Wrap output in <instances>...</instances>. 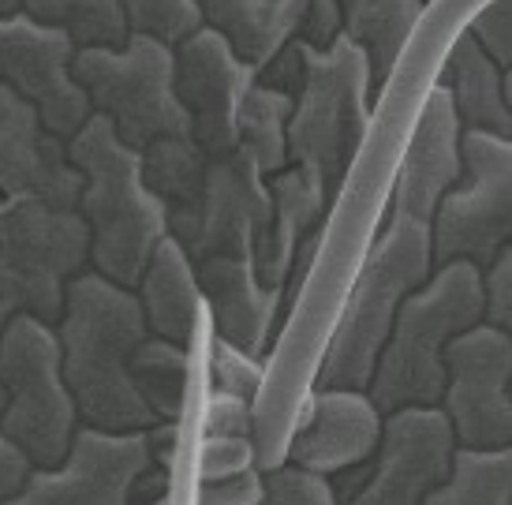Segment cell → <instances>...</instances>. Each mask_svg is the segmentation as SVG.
<instances>
[{
	"label": "cell",
	"mask_w": 512,
	"mask_h": 505,
	"mask_svg": "<svg viewBox=\"0 0 512 505\" xmlns=\"http://www.w3.org/2000/svg\"><path fill=\"white\" fill-rule=\"evenodd\" d=\"M19 12L30 15L42 27L68 34L75 49L124 45V38H128L120 0H19Z\"/></svg>",
	"instance_id": "83f0119b"
},
{
	"label": "cell",
	"mask_w": 512,
	"mask_h": 505,
	"mask_svg": "<svg viewBox=\"0 0 512 505\" xmlns=\"http://www.w3.org/2000/svg\"><path fill=\"white\" fill-rule=\"evenodd\" d=\"M441 408L460 449L512 446V337L475 322L445 345Z\"/></svg>",
	"instance_id": "8fae6325"
},
{
	"label": "cell",
	"mask_w": 512,
	"mask_h": 505,
	"mask_svg": "<svg viewBox=\"0 0 512 505\" xmlns=\"http://www.w3.org/2000/svg\"><path fill=\"white\" fill-rule=\"evenodd\" d=\"M460 120L449 101V90L430 83L423 105L412 120V135L393 173V210L419 221H434L441 199L464 180L460 158Z\"/></svg>",
	"instance_id": "e0dca14e"
},
{
	"label": "cell",
	"mask_w": 512,
	"mask_h": 505,
	"mask_svg": "<svg viewBox=\"0 0 512 505\" xmlns=\"http://www.w3.org/2000/svg\"><path fill=\"white\" fill-rule=\"evenodd\" d=\"M262 382H266V367L258 356L214 337V345H210V390H225L236 393V397H247V401H258Z\"/></svg>",
	"instance_id": "4dcf8cb0"
},
{
	"label": "cell",
	"mask_w": 512,
	"mask_h": 505,
	"mask_svg": "<svg viewBox=\"0 0 512 505\" xmlns=\"http://www.w3.org/2000/svg\"><path fill=\"white\" fill-rule=\"evenodd\" d=\"M90 266V229L79 210L0 199V330L15 315L57 326L64 289Z\"/></svg>",
	"instance_id": "8992f818"
},
{
	"label": "cell",
	"mask_w": 512,
	"mask_h": 505,
	"mask_svg": "<svg viewBox=\"0 0 512 505\" xmlns=\"http://www.w3.org/2000/svg\"><path fill=\"white\" fill-rule=\"evenodd\" d=\"M68 158L79 173L75 210L90 229V270L124 289H135L154 247L169 236L165 210L139 173V150L116 139L98 113L68 139Z\"/></svg>",
	"instance_id": "7a4b0ae2"
},
{
	"label": "cell",
	"mask_w": 512,
	"mask_h": 505,
	"mask_svg": "<svg viewBox=\"0 0 512 505\" xmlns=\"http://www.w3.org/2000/svg\"><path fill=\"white\" fill-rule=\"evenodd\" d=\"M434 270L430 221L389 214L382 236L370 244L356 270V281L341 303L329 345L322 352L314 390H367L385 337L393 330L397 307Z\"/></svg>",
	"instance_id": "3957f363"
},
{
	"label": "cell",
	"mask_w": 512,
	"mask_h": 505,
	"mask_svg": "<svg viewBox=\"0 0 512 505\" xmlns=\"http://www.w3.org/2000/svg\"><path fill=\"white\" fill-rule=\"evenodd\" d=\"M128 34H146L165 45H180L202 27L195 0H120Z\"/></svg>",
	"instance_id": "f1b7e54d"
},
{
	"label": "cell",
	"mask_w": 512,
	"mask_h": 505,
	"mask_svg": "<svg viewBox=\"0 0 512 505\" xmlns=\"http://www.w3.org/2000/svg\"><path fill=\"white\" fill-rule=\"evenodd\" d=\"M483 289H486V322L498 326L512 337V247H501L498 259L483 270Z\"/></svg>",
	"instance_id": "d590c367"
},
{
	"label": "cell",
	"mask_w": 512,
	"mask_h": 505,
	"mask_svg": "<svg viewBox=\"0 0 512 505\" xmlns=\"http://www.w3.org/2000/svg\"><path fill=\"white\" fill-rule=\"evenodd\" d=\"M486 315L483 270L468 259L434 266L415 292L397 307L393 330L385 337L367 397L378 412L408 404H438L445 390V345L471 330Z\"/></svg>",
	"instance_id": "277c9868"
},
{
	"label": "cell",
	"mask_w": 512,
	"mask_h": 505,
	"mask_svg": "<svg viewBox=\"0 0 512 505\" xmlns=\"http://www.w3.org/2000/svg\"><path fill=\"white\" fill-rule=\"evenodd\" d=\"M460 158L464 180L441 199L430 221L434 266L468 259L490 270L501 247H512V139L464 131Z\"/></svg>",
	"instance_id": "9c48e42d"
},
{
	"label": "cell",
	"mask_w": 512,
	"mask_h": 505,
	"mask_svg": "<svg viewBox=\"0 0 512 505\" xmlns=\"http://www.w3.org/2000/svg\"><path fill=\"white\" fill-rule=\"evenodd\" d=\"M79 184L68 139L45 128L30 101L0 87V199H34L75 210Z\"/></svg>",
	"instance_id": "2e32d148"
},
{
	"label": "cell",
	"mask_w": 512,
	"mask_h": 505,
	"mask_svg": "<svg viewBox=\"0 0 512 505\" xmlns=\"http://www.w3.org/2000/svg\"><path fill=\"white\" fill-rule=\"evenodd\" d=\"M255 83V68L243 64L210 27L172 45V90L184 105L191 139L210 154L236 150V116L243 94Z\"/></svg>",
	"instance_id": "5bb4252c"
},
{
	"label": "cell",
	"mask_w": 512,
	"mask_h": 505,
	"mask_svg": "<svg viewBox=\"0 0 512 505\" xmlns=\"http://www.w3.org/2000/svg\"><path fill=\"white\" fill-rule=\"evenodd\" d=\"M270 214L273 199L262 169L243 150H232L210 158L199 214L176 244L191 262L210 255H251L262 232L270 229Z\"/></svg>",
	"instance_id": "9a60e30c"
},
{
	"label": "cell",
	"mask_w": 512,
	"mask_h": 505,
	"mask_svg": "<svg viewBox=\"0 0 512 505\" xmlns=\"http://www.w3.org/2000/svg\"><path fill=\"white\" fill-rule=\"evenodd\" d=\"M258 505H341L329 476H318L311 468L292 461H277L262 468V498Z\"/></svg>",
	"instance_id": "f546056e"
},
{
	"label": "cell",
	"mask_w": 512,
	"mask_h": 505,
	"mask_svg": "<svg viewBox=\"0 0 512 505\" xmlns=\"http://www.w3.org/2000/svg\"><path fill=\"white\" fill-rule=\"evenodd\" d=\"M423 15V0H341V34L367 57L374 94L397 75Z\"/></svg>",
	"instance_id": "603a6c76"
},
{
	"label": "cell",
	"mask_w": 512,
	"mask_h": 505,
	"mask_svg": "<svg viewBox=\"0 0 512 505\" xmlns=\"http://www.w3.org/2000/svg\"><path fill=\"white\" fill-rule=\"evenodd\" d=\"M72 75L90 101V113L105 116L116 139L131 150L191 135L184 105L172 90V45L128 34L124 45L75 49Z\"/></svg>",
	"instance_id": "52a82bcc"
},
{
	"label": "cell",
	"mask_w": 512,
	"mask_h": 505,
	"mask_svg": "<svg viewBox=\"0 0 512 505\" xmlns=\"http://www.w3.org/2000/svg\"><path fill=\"white\" fill-rule=\"evenodd\" d=\"M382 434V412L367 390H311L288 442V457L318 476H341L370 461Z\"/></svg>",
	"instance_id": "ac0fdd59"
},
{
	"label": "cell",
	"mask_w": 512,
	"mask_h": 505,
	"mask_svg": "<svg viewBox=\"0 0 512 505\" xmlns=\"http://www.w3.org/2000/svg\"><path fill=\"white\" fill-rule=\"evenodd\" d=\"M0 408H4V390H0Z\"/></svg>",
	"instance_id": "60d3db41"
},
{
	"label": "cell",
	"mask_w": 512,
	"mask_h": 505,
	"mask_svg": "<svg viewBox=\"0 0 512 505\" xmlns=\"http://www.w3.org/2000/svg\"><path fill=\"white\" fill-rule=\"evenodd\" d=\"M251 434H255V401L210 390L202 408V438H251Z\"/></svg>",
	"instance_id": "d6a6232c"
},
{
	"label": "cell",
	"mask_w": 512,
	"mask_h": 505,
	"mask_svg": "<svg viewBox=\"0 0 512 505\" xmlns=\"http://www.w3.org/2000/svg\"><path fill=\"white\" fill-rule=\"evenodd\" d=\"M206 169H210V154L191 135L157 139L146 150H139L143 184L161 202L172 240H180L187 232V225L195 221V214H199L202 188H206Z\"/></svg>",
	"instance_id": "cb8c5ba5"
},
{
	"label": "cell",
	"mask_w": 512,
	"mask_h": 505,
	"mask_svg": "<svg viewBox=\"0 0 512 505\" xmlns=\"http://www.w3.org/2000/svg\"><path fill=\"white\" fill-rule=\"evenodd\" d=\"M505 94H509V105H512V72H505Z\"/></svg>",
	"instance_id": "f35d334b"
},
{
	"label": "cell",
	"mask_w": 512,
	"mask_h": 505,
	"mask_svg": "<svg viewBox=\"0 0 512 505\" xmlns=\"http://www.w3.org/2000/svg\"><path fill=\"white\" fill-rule=\"evenodd\" d=\"M262 498V468H243L236 476L195 483V505H258Z\"/></svg>",
	"instance_id": "e575fe53"
},
{
	"label": "cell",
	"mask_w": 512,
	"mask_h": 505,
	"mask_svg": "<svg viewBox=\"0 0 512 505\" xmlns=\"http://www.w3.org/2000/svg\"><path fill=\"white\" fill-rule=\"evenodd\" d=\"M423 4H427V0H423Z\"/></svg>",
	"instance_id": "b9f144b4"
},
{
	"label": "cell",
	"mask_w": 512,
	"mask_h": 505,
	"mask_svg": "<svg viewBox=\"0 0 512 505\" xmlns=\"http://www.w3.org/2000/svg\"><path fill=\"white\" fill-rule=\"evenodd\" d=\"M146 505H172V502H169V494H161V498H150Z\"/></svg>",
	"instance_id": "ab89813d"
},
{
	"label": "cell",
	"mask_w": 512,
	"mask_h": 505,
	"mask_svg": "<svg viewBox=\"0 0 512 505\" xmlns=\"http://www.w3.org/2000/svg\"><path fill=\"white\" fill-rule=\"evenodd\" d=\"M479 42L486 57L498 64L501 72H512V0H486L468 15L464 27Z\"/></svg>",
	"instance_id": "1f68e13d"
},
{
	"label": "cell",
	"mask_w": 512,
	"mask_h": 505,
	"mask_svg": "<svg viewBox=\"0 0 512 505\" xmlns=\"http://www.w3.org/2000/svg\"><path fill=\"white\" fill-rule=\"evenodd\" d=\"M288 116L292 98L281 90L251 83V90L243 94L236 116V150L255 161L262 176L281 173L288 165Z\"/></svg>",
	"instance_id": "484cf974"
},
{
	"label": "cell",
	"mask_w": 512,
	"mask_h": 505,
	"mask_svg": "<svg viewBox=\"0 0 512 505\" xmlns=\"http://www.w3.org/2000/svg\"><path fill=\"white\" fill-rule=\"evenodd\" d=\"M370 68L344 34L326 49H303V75L288 116V165H299L337 199L370 131Z\"/></svg>",
	"instance_id": "5b68a950"
},
{
	"label": "cell",
	"mask_w": 512,
	"mask_h": 505,
	"mask_svg": "<svg viewBox=\"0 0 512 505\" xmlns=\"http://www.w3.org/2000/svg\"><path fill=\"white\" fill-rule=\"evenodd\" d=\"M75 45L68 34L30 15H0V87L30 101L45 128L72 139L90 116V101L72 75Z\"/></svg>",
	"instance_id": "4fadbf2b"
},
{
	"label": "cell",
	"mask_w": 512,
	"mask_h": 505,
	"mask_svg": "<svg viewBox=\"0 0 512 505\" xmlns=\"http://www.w3.org/2000/svg\"><path fill=\"white\" fill-rule=\"evenodd\" d=\"M0 434L23 449L34 468L64 461L79 412L60 375L57 330L34 315H15L0 330Z\"/></svg>",
	"instance_id": "ba28073f"
},
{
	"label": "cell",
	"mask_w": 512,
	"mask_h": 505,
	"mask_svg": "<svg viewBox=\"0 0 512 505\" xmlns=\"http://www.w3.org/2000/svg\"><path fill=\"white\" fill-rule=\"evenodd\" d=\"M266 184H270L273 214L270 229L262 232V240L251 251V262H255L258 281L270 285V289H281V296H285V281L292 274L299 244L326 221L333 199L299 165H285L281 173L266 176Z\"/></svg>",
	"instance_id": "ffe728a7"
},
{
	"label": "cell",
	"mask_w": 512,
	"mask_h": 505,
	"mask_svg": "<svg viewBox=\"0 0 512 505\" xmlns=\"http://www.w3.org/2000/svg\"><path fill=\"white\" fill-rule=\"evenodd\" d=\"M202 311L214 322V337L243 348L251 356H266L277 318L285 311L281 289L262 285L251 255H210L195 262Z\"/></svg>",
	"instance_id": "d6986e66"
},
{
	"label": "cell",
	"mask_w": 512,
	"mask_h": 505,
	"mask_svg": "<svg viewBox=\"0 0 512 505\" xmlns=\"http://www.w3.org/2000/svg\"><path fill=\"white\" fill-rule=\"evenodd\" d=\"M135 296L143 307L146 330L154 337L191 348L202 318V292L199 277H195V262L187 259V251L172 236H165L154 247L143 277L135 281Z\"/></svg>",
	"instance_id": "44dd1931"
},
{
	"label": "cell",
	"mask_w": 512,
	"mask_h": 505,
	"mask_svg": "<svg viewBox=\"0 0 512 505\" xmlns=\"http://www.w3.org/2000/svg\"><path fill=\"white\" fill-rule=\"evenodd\" d=\"M258 449L255 438H202L199 464H195V479H221L236 476L243 468H255Z\"/></svg>",
	"instance_id": "836d02e7"
},
{
	"label": "cell",
	"mask_w": 512,
	"mask_h": 505,
	"mask_svg": "<svg viewBox=\"0 0 512 505\" xmlns=\"http://www.w3.org/2000/svg\"><path fill=\"white\" fill-rule=\"evenodd\" d=\"M53 330L60 375L79 423L101 431H146L157 423L131 382V356L150 337L135 289H124L86 266L68 281L64 311Z\"/></svg>",
	"instance_id": "6da1fadb"
},
{
	"label": "cell",
	"mask_w": 512,
	"mask_h": 505,
	"mask_svg": "<svg viewBox=\"0 0 512 505\" xmlns=\"http://www.w3.org/2000/svg\"><path fill=\"white\" fill-rule=\"evenodd\" d=\"M30 468H34V464L23 457V449L0 434V505L8 502V498L27 483Z\"/></svg>",
	"instance_id": "8d00e7d4"
},
{
	"label": "cell",
	"mask_w": 512,
	"mask_h": 505,
	"mask_svg": "<svg viewBox=\"0 0 512 505\" xmlns=\"http://www.w3.org/2000/svg\"><path fill=\"white\" fill-rule=\"evenodd\" d=\"M423 505H512V446L456 449L449 479Z\"/></svg>",
	"instance_id": "4316f807"
},
{
	"label": "cell",
	"mask_w": 512,
	"mask_h": 505,
	"mask_svg": "<svg viewBox=\"0 0 512 505\" xmlns=\"http://www.w3.org/2000/svg\"><path fill=\"white\" fill-rule=\"evenodd\" d=\"M453 453L456 434L445 408H393L382 416V434L370 464L341 472V487L333 491L344 498V505H423V498L449 479Z\"/></svg>",
	"instance_id": "30bf717a"
},
{
	"label": "cell",
	"mask_w": 512,
	"mask_h": 505,
	"mask_svg": "<svg viewBox=\"0 0 512 505\" xmlns=\"http://www.w3.org/2000/svg\"><path fill=\"white\" fill-rule=\"evenodd\" d=\"M150 468L146 431H101L79 423L64 461L30 468L27 483L4 505H131Z\"/></svg>",
	"instance_id": "7c38bea8"
},
{
	"label": "cell",
	"mask_w": 512,
	"mask_h": 505,
	"mask_svg": "<svg viewBox=\"0 0 512 505\" xmlns=\"http://www.w3.org/2000/svg\"><path fill=\"white\" fill-rule=\"evenodd\" d=\"M456 120L464 131H486L512 139V105L505 94V72L486 57L479 42L460 27L445 49V83Z\"/></svg>",
	"instance_id": "7402d4cb"
},
{
	"label": "cell",
	"mask_w": 512,
	"mask_h": 505,
	"mask_svg": "<svg viewBox=\"0 0 512 505\" xmlns=\"http://www.w3.org/2000/svg\"><path fill=\"white\" fill-rule=\"evenodd\" d=\"M131 382L154 419H184L191 393V352L150 333L131 356Z\"/></svg>",
	"instance_id": "d4e9b609"
},
{
	"label": "cell",
	"mask_w": 512,
	"mask_h": 505,
	"mask_svg": "<svg viewBox=\"0 0 512 505\" xmlns=\"http://www.w3.org/2000/svg\"><path fill=\"white\" fill-rule=\"evenodd\" d=\"M19 12V0H0V15H15Z\"/></svg>",
	"instance_id": "74e56055"
}]
</instances>
